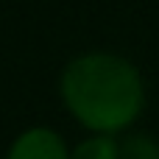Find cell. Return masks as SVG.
Segmentation results:
<instances>
[{"instance_id": "1", "label": "cell", "mask_w": 159, "mask_h": 159, "mask_svg": "<svg viewBox=\"0 0 159 159\" xmlns=\"http://www.w3.org/2000/svg\"><path fill=\"white\" fill-rule=\"evenodd\" d=\"M67 112L92 134L126 131L145 106L140 70L117 53H81L67 61L59 78Z\"/></svg>"}, {"instance_id": "2", "label": "cell", "mask_w": 159, "mask_h": 159, "mask_svg": "<svg viewBox=\"0 0 159 159\" xmlns=\"http://www.w3.org/2000/svg\"><path fill=\"white\" fill-rule=\"evenodd\" d=\"M6 159H70V148L59 131L48 126H34L8 145Z\"/></svg>"}, {"instance_id": "3", "label": "cell", "mask_w": 159, "mask_h": 159, "mask_svg": "<svg viewBox=\"0 0 159 159\" xmlns=\"http://www.w3.org/2000/svg\"><path fill=\"white\" fill-rule=\"evenodd\" d=\"M70 159H120V140L112 134H89L70 151Z\"/></svg>"}, {"instance_id": "4", "label": "cell", "mask_w": 159, "mask_h": 159, "mask_svg": "<svg viewBox=\"0 0 159 159\" xmlns=\"http://www.w3.org/2000/svg\"><path fill=\"white\" fill-rule=\"evenodd\" d=\"M120 159H159V143L145 134H129L120 143Z\"/></svg>"}]
</instances>
